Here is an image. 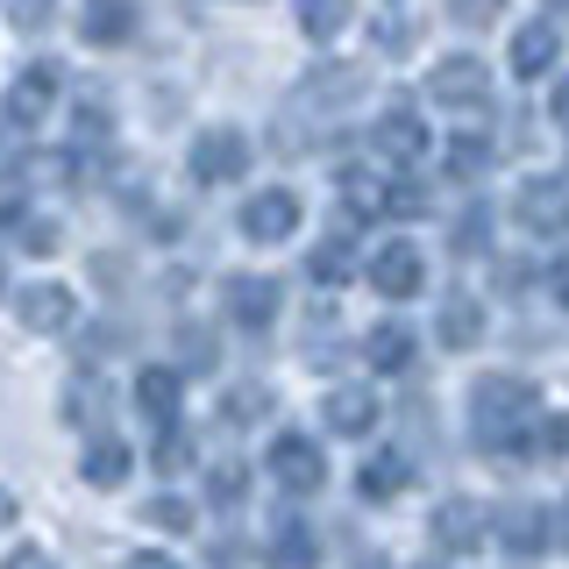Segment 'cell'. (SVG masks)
<instances>
[{"mask_svg":"<svg viewBox=\"0 0 569 569\" xmlns=\"http://www.w3.org/2000/svg\"><path fill=\"white\" fill-rule=\"evenodd\" d=\"M50 14H58V0H8V22L22 29V36H43Z\"/></svg>","mask_w":569,"mask_h":569,"instance_id":"e575fe53","label":"cell"},{"mask_svg":"<svg viewBox=\"0 0 569 569\" xmlns=\"http://www.w3.org/2000/svg\"><path fill=\"white\" fill-rule=\"evenodd\" d=\"M548 114H556L562 129H569V71H562V79H556V93H548Z\"/></svg>","mask_w":569,"mask_h":569,"instance_id":"b9f144b4","label":"cell"},{"mask_svg":"<svg viewBox=\"0 0 569 569\" xmlns=\"http://www.w3.org/2000/svg\"><path fill=\"white\" fill-rule=\"evenodd\" d=\"M79 36L93 50L129 43V36H136V8H129V0H86V8H79Z\"/></svg>","mask_w":569,"mask_h":569,"instance_id":"7402d4cb","label":"cell"},{"mask_svg":"<svg viewBox=\"0 0 569 569\" xmlns=\"http://www.w3.org/2000/svg\"><path fill=\"white\" fill-rule=\"evenodd\" d=\"M178 406H186V370H171V363H142V370H136V413H142V420H157V427H171V420H178Z\"/></svg>","mask_w":569,"mask_h":569,"instance_id":"ac0fdd59","label":"cell"},{"mask_svg":"<svg viewBox=\"0 0 569 569\" xmlns=\"http://www.w3.org/2000/svg\"><path fill=\"white\" fill-rule=\"evenodd\" d=\"M378 391L370 385H335L328 399H320V427H328V435H342V441H363L370 427H378Z\"/></svg>","mask_w":569,"mask_h":569,"instance_id":"9a60e30c","label":"cell"},{"mask_svg":"<svg viewBox=\"0 0 569 569\" xmlns=\"http://www.w3.org/2000/svg\"><path fill=\"white\" fill-rule=\"evenodd\" d=\"M192 462H200V441L186 435V420L157 427V449H150V470H157V477H178V470H192Z\"/></svg>","mask_w":569,"mask_h":569,"instance_id":"4316f807","label":"cell"},{"mask_svg":"<svg viewBox=\"0 0 569 569\" xmlns=\"http://www.w3.org/2000/svg\"><path fill=\"white\" fill-rule=\"evenodd\" d=\"M491 541V512L477 498H441L435 506V548L441 556H477Z\"/></svg>","mask_w":569,"mask_h":569,"instance_id":"5bb4252c","label":"cell"},{"mask_svg":"<svg viewBox=\"0 0 569 569\" xmlns=\"http://www.w3.org/2000/svg\"><path fill=\"white\" fill-rule=\"evenodd\" d=\"M107 129H114V114H107L100 100H79V136H86V142H100Z\"/></svg>","mask_w":569,"mask_h":569,"instance_id":"ab89813d","label":"cell"},{"mask_svg":"<svg viewBox=\"0 0 569 569\" xmlns=\"http://www.w3.org/2000/svg\"><path fill=\"white\" fill-rule=\"evenodd\" d=\"M556 541L569 548V506H556Z\"/></svg>","mask_w":569,"mask_h":569,"instance_id":"f6af8a7d","label":"cell"},{"mask_svg":"<svg viewBox=\"0 0 569 569\" xmlns=\"http://www.w3.org/2000/svg\"><path fill=\"white\" fill-rule=\"evenodd\" d=\"M363 356H370V370H413V356H420V335L406 328V320H378V328L363 335Z\"/></svg>","mask_w":569,"mask_h":569,"instance_id":"44dd1931","label":"cell"},{"mask_svg":"<svg viewBox=\"0 0 569 569\" xmlns=\"http://www.w3.org/2000/svg\"><path fill=\"white\" fill-rule=\"evenodd\" d=\"M263 470L278 477V491L313 498L320 485H328V449H320L313 435H278V441H271V456H263Z\"/></svg>","mask_w":569,"mask_h":569,"instance_id":"ba28073f","label":"cell"},{"mask_svg":"<svg viewBox=\"0 0 569 569\" xmlns=\"http://www.w3.org/2000/svg\"><path fill=\"white\" fill-rule=\"evenodd\" d=\"M506 64H512V79H548V71L562 64V22L556 14H541V22H520L512 29V43H506Z\"/></svg>","mask_w":569,"mask_h":569,"instance_id":"8fae6325","label":"cell"},{"mask_svg":"<svg viewBox=\"0 0 569 569\" xmlns=\"http://www.w3.org/2000/svg\"><path fill=\"white\" fill-rule=\"evenodd\" d=\"M14 512H22V506H14V491H0V527H14Z\"/></svg>","mask_w":569,"mask_h":569,"instance_id":"ee69618b","label":"cell"},{"mask_svg":"<svg viewBox=\"0 0 569 569\" xmlns=\"http://www.w3.org/2000/svg\"><path fill=\"white\" fill-rule=\"evenodd\" d=\"M335 200H342L349 221H391V178L370 164H349L335 171Z\"/></svg>","mask_w":569,"mask_h":569,"instance_id":"e0dca14e","label":"cell"},{"mask_svg":"<svg viewBox=\"0 0 569 569\" xmlns=\"http://www.w3.org/2000/svg\"><path fill=\"white\" fill-rule=\"evenodd\" d=\"M129 470H136V456H129V441H121V435H86L79 477L93 491H121V485H129Z\"/></svg>","mask_w":569,"mask_h":569,"instance_id":"d6986e66","label":"cell"},{"mask_svg":"<svg viewBox=\"0 0 569 569\" xmlns=\"http://www.w3.org/2000/svg\"><path fill=\"white\" fill-rule=\"evenodd\" d=\"M271 556H278V562H313V556H320L313 527L299 520V512H284V520H271Z\"/></svg>","mask_w":569,"mask_h":569,"instance_id":"f546056e","label":"cell"},{"mask_svg":"<svg viewBox=\"0 0 569 569\" xmlns=\"http://www.w3.org/2000/svg\"><path fill=\"white\" fill-rule=\"evenodd\" d=\"M406 485H413V462H406L399 449H378L363 462V470H356V491L370 498V506H391V498H399Z\"/></svg>","mask_w":569,"mask_h":569,"instance_id":"603a6c76","label":"cell"},{"mask_svg":"<svg viewBox=\"0 0 569 569\" xmlns=\"http://www.w3.org/2000/svg\"><path fill=\"white\" fill-rule=\"evenodd\" d=\"M512 221H520L527 236H569V178H556V171L520 178V192H512Z\"/></svg>","mask_w":569,"mask_h":569,"instance_id":"52a82bcc","label":"cell"},{"mask_svg":"<svg viewBox=\"0 0 569 569\" xmlns=\"http://www.w3.org/2000/svg\"><path fill=\"white\" fill-rule=\"evenodd\" d=\"M370 93V79H363V64H313L307 71V86L292 93V107H320V114H342V107H356Z\"/></svg>","mask_w":569,"mask_h":569,"instance_id":"4fadbf2b","label":"cell"},{"mask_svg":"<svg viewBox=\"0 0 569 569\" xmlns=\"http://www.w3.org/2000/svg\"><path fill=\"white\" fill-rule=\"evenodd\" d=\"M427 100H435L441 114H485L491 107V64L477 58V50L441 58L435 71H427Z\"/></svg>","mask_w":569,"mask_h":569,"instance_id":"7a4b0ae2","label":"cell"},{"mask_svg":"<svg viewBox=\"0 0 569 569\" xmlns=\"http://www.w3.org/2000/svg\"><path fill=\"white\" fill-rule=\"evenodd\" d=\"M548 284H556V307L569 313V263H556V278H548Z\"/></svg>","mask_w":569,"mask_h":569,"instance_id":"7bdbcfd3","label":"cell"},{"mask_svg":"<svg viewBox=\"0 0 569 569\" xmlns=\"http://www.w3.org/2000/svg\"><path fill=\"white\" fill-rule=\"evenodd\" d=\"M349 14H356V0H299V36L307 43H335L349 29Z\"/></svg>","mask_w":569,"mask_h":569,"instance_id":"484cf974","label":"cell"},{"mask_svg":"<svg viewBox=\"0 0 569 569\" xmlns=\"http://www.w3.org/2000/svg\"><path fill=\"white\" fill-rule=\"evenodd\" d=\"M349 271H356V242H349V236H328V242H313V257H307V278L320 284V292L349 284Z\"/></svg>","mask_w":569,"mask_h":569,"instance_id":"d4e9b609","label":"cell"},{"mask_svg":"<svg viewBox=\"0 0 569 569\" xmlns=\"http://www.w3.org/2000/svg\"><path fill=\"white\" fill-rule=\"evenodd\" d=\"M370 150H378V164H391V171H413L420 157H427V121H420V107H413V100H385L378 121H370Z\"/></svg>","mask_w":569,"mask_h":569,"instance_id":"8992f818","label":"cell"},{"mask_svg":"<svg viewBox=\"0 0 569 569\" xmlns=\"http://www.w3.org/2000/svg\"><path fill=\"white\" fill-rule=\"evenodd\" d=\"M14 320H22L29 335H71V320H79V292L58 278H36L14 292Z\"/></svg>","mask_w":569,"mask_h":569,"instance_id":"30bf717a","label":"cell"},{"mask_svg":"<svg viewBox=\"0 0 569 569\" xmlns=\"http://www.w3.org/2000/svg\"><path fill=\"white\" fill-rule=\"evenodd\" d=\"M533 420H541V391H533L527 378H512V370H491V378L470 385V435H477V449L520 456Z\"/></svg>","mask_w":569,"mask_h":569,"instance_id":"6da1fadb","label":"cell"},{"mask_svg":"<svg viewBox=\"0 0 569 569\" xmlns=\"http://www.w3.org/2000/svg\"><path fill=\"white\" fill-rule=\"evenodd\" d=\"M435 342L456 349V356L485 342V307H477V292H449V299L435 307Z\"/></svg>","mask_w":569,"mask_h":569,"instance_id":"ffe728a7","label":"cell"},{"mask_svg":"<svg viewBox=\"0 0 569 569\" xmlns=\"http://www.w3.org/2000/svg\"><path fill=\"white\" fill-rule=\"evenodd\" d=\"M0 292H8V249H0Z\"/></svg>","mask_w":569,"mask_h":569,"instance_id":"7dc6e473","label":"cell"},{"mask_svg":"<svg viewBox=\"0 0 569 569\" xmlns=\"http://www.w3.org/2000/svg\"><path fill=\"white\" fill-rule=\"evenodd\" d=\"M14 242H22L29 257H50L64 236H58V221H43V213H22V221H14Z\"/></svg>","mask_w":569,"mask_h":569,"instance_id":"836d02e7","label":"cell"},{"mask_svg":"<svg viewBox=\"0 0 569 569\" xmlns=\"http://www.w3.org/2000/svg\"><path fill=\"white\" fill-rule=\"evenodd\" d=\"M299 221H307L299 192H292V186H263V192H249V200H242L236 236H242V242H257V249H278L284 236H299Z\"/></svg>","mask_w":569,"mask_h":569,"instance_id":"277c9868","label":"cell"},{"mask_svg":"<svg viewBox=\"0 0 569 569\" xmlns=\"http://www.w3.org/2000/svg\"><path fill=\"white\" fill-rule=\"evenodd\" d=\"M491 533L506 541V556H541L548 541H556V512H541V506H498L491 512Z\"/></svg>","mask_w":569,"mask_h":569,"instance_id":"2e32d148","label":"cell"},{"mask_svg":"<svg viewBox=\"0 0 569 569\" xmlns=\"http://www.w3.org/2000/svg\"><path fill=\"white\" fill-rule=\"evenodd\" d=\"M363 271H370V292H385V299H420L427 292V257L406 236H391Z\"/></svg>","mask_w":569,"mask_h":569,"instance_id":"7c38bea8","label":"cell"},{"mask_svg":"<svg viewBox=\"0 0 569 569\" xmlns=\"http://www.w3.org/2000/svg\"><path fill=\"white\" fill-rule=\"evenodd\" d=\"M100 399H107L100 378H93V370H79V378L64 385V420H71V427H86V435H100Z\"/></svg>","mask_w":569,"mask_h":569,"instance_id":"f1b7e54d","label":"cell"},{"mask_svg":"<svg viewBox=\"0 0 569 569\" xmlns=\"http://www.w3.org/2000/svg\"><path fill=\"white\" fill-rule=\"evenodd\" d=\"M178 349H186V370H207L213 363V335L207 328H186V335H178Z\"/></svg>","mask_w":569,"mask_h":569,"instance_id":"f35d334b","label":"cell"},{"mask_svg":"<svg viewBox=\"0 0 569 569\" xmlns=\"http://www.w3.org/2000/svg\"><path fill=\"white\" fill-rule=\"evenodd\" d=\"M485 171H491V142H485V136H449V142H441V178L477 186Z\"/></svg>","mask_w":569,"mask_h":569,"instance_id":"cb8c5ba5","label":"cell"},{"mask_svg":"<svg viewBox=\"0 0 569 569\" xmlns=\"http://www.w3.org/2000/svg\"><path fill=\"white\" fill-rule=\"evenodd\" d=\"M242 498H249V470H242V462L236 456H221V462H207V506H242Z\"/></svg>","mask_w":569,"mask_h":569,"instance_id":"1f68e13d","label":"cell"},{"mask_svg":"<svg viewBox=\"0 0 569 569\" xmlns=\"http://www.w3.org/2000/svg\"><path fill=\"white\" fill-rule=\"evenodd\" d=\"M284 307V292H278V278H263V271H228L221 278V313L236 320L242 335H263L278 320Z\"/></svg>","mask_w":569,"mask_h":569,"instance_id":"9c48e42d","label":"cell"},{"mask_svg":"<svg viewBox=\"0 0 569 569\" xmlns=\"http://www.w3.org/2000/svg\"><path fill=\"white\" fill-rule=\"evenodd\" d=\"M527 462H556V456H569V413H548L541 406V420L527 427V449H520Z\"/></svg>","mask_w":569,"mask_h":569,"instance_id":"83f0119b","label":"cell"},{"mask_svg":"<svg viewBox=\"0 0 569 569\" xmlns=\"http://www.w3.org/2000/svg\"><path fill=\"white\" fill-rule=\"evenodd\" d=\"M506 8H512V0H449V14H456L462 29H491Z\"/></svg>","mask_w":569,"mask_h":569,"instance_id":"d590c367","label":"cell"},{"mask_svg":"<svg viewBox=\"0 0 569 569\" xmlns=\"http://www.w3.org/2000/svg\"><path fill=\"white\" fill-rule=\"evenodd\" d=\"M427 213V192L406 186V171H391V221H420Z\"/></svg>","mask_w":569,"mask_h":569,"instance_id":"8d00e7d4","label":"cell"},{"mask_svg":"<svg viewBox=\"0 0 569 569\" xmlns=\"http://www.w3.org/2000/svg\"><path fill=\"white\" fill-rule=\"evenodd\" d=\"M370 36H378V50H406V43H413V22H399V14H385V22L370 29Z\"/></svg>","mask_w":569,"mask_h":569,"instance_id":"60d3db41","label":"cell"},{"mask_svg":"<svg viewBox=\"0 0 569 569\" xmlns=\"http://www.w3.org/2000/svg\"><path fill=\"white\" fill-rule=\"evenodd\" d=\"M548 8H556V22H569V0H548Z\"/></svg>","mask_w":569,"mask_h":569,"instance_id":"bcb514c9","label":"cell"},{"mask_svg":"<svg viewBox=\"0 0 569 569\" xmlns=\"http://www.w3.org/2000/svg\"><path fill=\"white\" fill-rule=\"evenodd\" d=\"M58 100H64V71L50 64V58H29V64L8 79V93H0V114H8L14 129H43Z\"/></svg>","mask_w":569,"mask_h":569,"instance_id":"3957f363","label":"cell"},{"mask_svg":"<svg viewBox=\"0 0 569 569\" xmlns=\"http://www.w3.org/2000/svg\"><path fill=\"white\" fill-rule=\"evenodd\" d=\"M485 236H491V213L470 207V213L456 221V249H462V257H477V249H485Z\"/></svg>","mask_w":569,"mask_h":569,"instance_id":"74e56055","label":"cell"},{"mask_svg":"<svg viewBox=\"0 0 569 569\" xmlns=\"http://www.w3.org/2000/svg\"><path fill=\"white\" fill-rule=\"evenodd\" d=\"M263 413H271V391L263 385H221V420L228 427H257Z\"/></svg>","mask_w":569,"mask_h":569,"instance_id":"4dcf8cb0","label":"cell"},{"mask_svg":"<svg viewBox=\"0 0 569 569\" xmlns=\"http://www.w3.org/2000/svg\"><path fill=\"white\" fill-rule=\"evenodd\" d=\"M249 157H257V142H249L242 129H200L186 150V171L200 178V186H236V178H249Z\"/></svg>","mask_w":569,"mask_h":569,"instance_id":"5b68a950","label":"cell"},{"mask_svg":"<svg viewBox=\"0 0 569 569\" xmlns=\"http://www.w3.org/2000/svg\"><path fill=\"white\" fill-rule=\"evenodd\" d=\"M142 520H150L157 533H192V527H200V520H192V506H186V498H171V491H157L150 506H142Z\"/></svg>","mask_w":569,"mask_h":569,"instance_id":"d6a6232c","label":"cell"}]
</instances>
